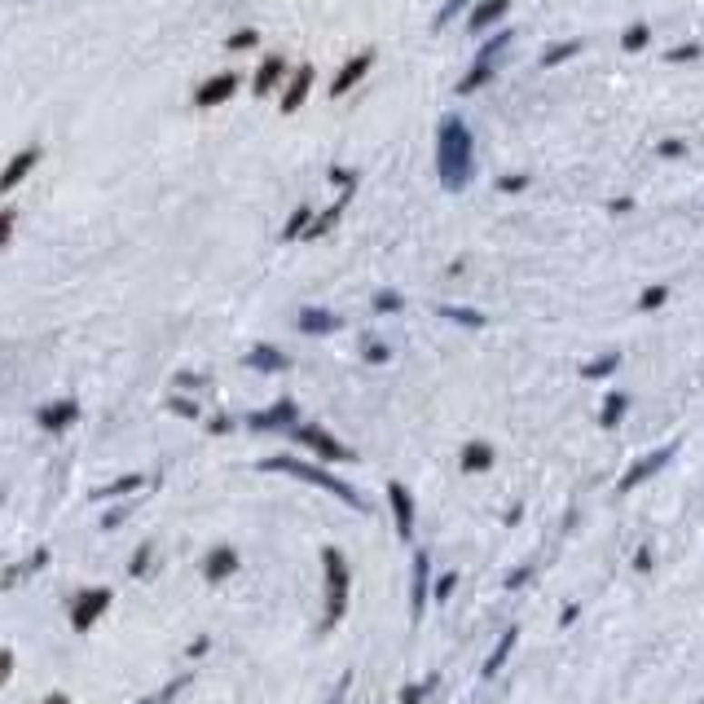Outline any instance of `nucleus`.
Instances as JSON below:
<instances>
[{
    "instance_id": "f257e3e1",
    "label": "nucleus",
    "mask_w": 704,
    "mask_h": 704,
    "mask_svg": "<svg viewBox=\"0 0 704 704\" xmlns=\"http://www.w3.org/2000/svg\"><path fill=\"white\" fill-rule=\"evenodd\" d=\"M436 168H441V185L450 194H462L476 176V141L458 114H450L436 133Z\"/></svg>"
},
{
    "instance_id": "f03ea898",
    "label": "nucleus",
    "mask_w": 704,
    "mask_h": 704,
    "mask_svg": "<svg viewBox=\"0 0 704 704\" xmlns=\"http://www.w3.org/2000/svg\"><path fill=\"white\" fill-rule=\"evenodd\" d=\"M260 471H282V476H295V480H304V484H317V489L335 493L343 507L366 511V498H357V493H352V484H343V480H335L331 471L309 467V462H300V458H264V462H260Z\"/></svg>"
},
{
    "instance_id": "7ed1b4c3",
    "label": "nucleus",
    "mask_w": 704,
    "mask_h": 704,
    "mask_svg": "<svg viewBox=\"0 0 704 704\" xmlns=\"http://www.w3.org/2000/svg\"><path fill=\"white\" fill-rule=\"evenodd\" d=\"M322 563H326V620H322V630H335L348 612V563L335 546L322 550Z\"/></svg>"
},
{
    "instance_id": "20e7f679",
    "label": "nucleus",
    "mask_w": 704,
    "mask_h": 704,
    "mask_svg": "<svg viewBox=\"0 0 704 704\" xmlns=\"http://www.w3.org/2000/svg\"><path fill=\"white\" fill-rule=\"evenodd\" d=\"M111 599H114V594L102 590V586H93V590L75 594V599H71V625H75L80 634H88V630L97 625V617L111 608Z\"/></svg>"
},
{
    "instance_id": "39448f33",
    "label": "nucleus",
    "mask_w": 704,
    "mask_h": 704,
    "mask_svg": "<svg viewBox=\"0 0 704 704\" xmlns=\"http://www.w3.org/2000/svg\"><path fill=\"white\" fill-rule=\"evenodd\" d=\"M295 436H300V441H304L312 453L331 458V462H352V458H357V453L348 450V445H339L335 436H331V431H322V427H300Z\"/></svg>"
},
{
    "instance_id": "423d86ee",
    "label": "nucleus",
    "mask_w": 704,
    "mask_h": 704,
    "mask_svg": "<svg viewBox=\"0 0 704 704\" xmlns=\"http://www.w3.org/2000/svg\"><path fill=\"white\" fill-rule=\"evenodd\" d=\"M669 458H674V445H665V450H656V453H648V458H639V462H634V467L620 476V493H630L634 484L651 480L656 471H660V467H665V462H669Z\"/></svg>"
},
{
    "instance_id": "0eeeda50",
    "label": "nucleus",
    "mask_w": 704,
    "mask_h": 704,
    "mask_svg": "<svg viewBox=\"0 0 704 704\" xmlns=\"http://www.w3.org/2000/svg\"><path fill=\"white\" fill-rule=\"evenodd\" d=\"M388 502H392V515H396V533L405 537H414V498H410V489L405 484H388Z\"/></svg>"
},
{
    "instance_id": "6e6552de",
    "label": "nucleus",
    "mask_w": 704,
    "mask_h": 704,
    "mask_svg": "<svg viewBox=\"0 0 704 704\" xmlns=\"http://www.w3.org/2000/svg\"><path fill=\"white\" fill-rule=\"evenodd\" d=\"M370 66H374V54H370V49H366V54H357L352 62H343V71H339L335 84H331V97H343L352 84H362V75H366Z\"/></svg>"
},
{
    "instance_id": "1a4fd4ad",
    "label": "nucleus",
    "mask_w": 704,
    "mask_h": 704,
    "mask_svg": "<svg viewBox=\"0 0 704 704\" xmlns=\"http://www.w3.org/2000/svg\"><path fill=\"white\" fill-rule=\"evenodd\" d=\"M40 164V150H18L14 159H9V168L0 172V194H9L14 185H23V176Z\"/></svg>"
},
{
    "instance_id": "9d476101",
    "label": "nucleus",
    "mask_w": 704,
    "mask_h": 704,
    "mask_svg": "<svg viewBox=\"0 0 704 704\" xmlns=\"http://www.w3.org/2000/svg\"><path fill=\"white\" fill-rule=\"evenodd\" d=\"M233 88H238V75L233 71H225V75H216V80H207V84L194 93L198 106H221V102H229L233 97Z\"/></svg>"
},
{
    "instance_id": "9b49d317",
    "label": "nucleus",
    "mask_w": 704,
    "mask_h": 704,
    "mask_svg": "<svg viewBox=\"0 0 704 704\" xmlns=\"http://www.w3.org/2000/svg\"><path fill=\"white\" fill-rule=\"evenodd\" d=\"M233 572H238V550H233V546H216V550L207 555V563H203V577H207V581H225Z\"/></svg>"
},
{
    "instance_id": "f8f14e48",
    "label": "nucleus",
    "mask_w": 704,
    "mask_h": 704,
    "mask_svg": "<svg viewBox=\"0 0 704 704\" xmlns=\"http://www.w3.org/2000/svg\"><path fill=\"white\" fill-rule=\"evenodd\" d=\"M75 414H80V405H75V401H54V405H45V410L35 414V422H40L45 431H62V427H71V422H75Z\"/></svg>"
},
{
    "instance_id": "ddd939ff",
    "label": "nucleus",
    "mask_w": 704,
    "mask_h": 704,
    "mask_svg": "<svg viewBox=\"0 0 704 704\" xmlns=\"http://www.w3.org/2000/svg\"><path fill=\"white\" fill-rule=\"evenodd\" d=\"M312 88V66H300L295 75H291V84H286V97H282V114H295L304 106V97H309Z\"/></svg>"
},
{
    "instance_id": "4468645a",
    "label": "nucleus",
    "mask_w": 704,
    "mask_h": 704,
    "mask_svg": "<svg viewBox=\"0 0 704 704\" xmlns=\"http://www.w3.org/2000/svg\"><path fill=\"white\" fill-rule=\"evenodd\" d=\"M295 422V401H278L273 410H264V414H252L247 419V427H255V431H269V427H291Z\"/></svg>"
},
{
    "instance_id": "2eb2a0df",
    "label": "nucleus",
    "mask_w": 704,
    "mask_h": 704,
    "mask_svg": "<svg viewBox=\"0 0 704 704\" xmlns=\"http://www.w3.org/2000/svg\"><path fill=\"white\" fill-rule=\"evenodd\" d=\"M247 366H252V370H264V374H282V370L291 366V357H286V352H278V348H269V343H260V348H252V352H247Z\"/></svg>"
},
{
    "instance_id": "dca6fc26",
    "label": "nucleus",
    "mask_w": 704,
    "mask_h": 704,
    "mask_svg": "<svg viewBox=\"0 0 704 704\" xmlns=\"http://www.w3.org/2000/svg\"><path fill=\"white\" fill-rule=\"evenodd\" d=\"M300 331L304 335H331V331H339V317L326 309H304L300 312Z\"/></svg>"
},
{
    "instance_id": "f3484780",
    "label": "nucleus",
    "mask_w": 704,
    "mask_h": 704,
    "mask_svg": "<svg viewBox=\"0 0 704 704\" xmlns=\"http://www.w3.org/2000/svg\"><path fill=\"white\" fill-rule=\"evenodd\" d=\"M507 9H511V0H480L476 9H471V23H467V27H471V31L493 27V23H498Z\"/></svg>"
},
{
    "instance_id": "a211bd4d",
    "label": "nucleus",
    "mask_w": 704,
    "mask_h": 704,
    "mask_svg": "<svg viewBox=\"0 0 704 704\" xmlns=\"http://www.w3.org/2000/svg\"><path fill=\"white\" fill-rule=\"evenodd\" d=\"M493 66H498V62H484V57H476V66H471L462 80H458V88H453V93H458V97H467V93H476L480 84H489V80H493Z\"/></svg>"
},
{
    "instance_id": "6ab92c4d",
    "label": "nucleus",
    "mask_w": 704,
    "mask_h": 704,
    "mask_svg": "<svg viewBox=\"0 0 704 704\" xmlns=\"http://www.w3.org/2000/svg\"><path fill=\"white\" fill-rule=\"evenodd\" d=\"M427 581H431V560L427 555H414V620L422 617V603H427Z\"/></svg>"
},
{
    "instance_id": "aec40b11",
    "label": "nucleus",
    "mask_w": 704,
    "mask_h": 704,
    "mask_svg": "<svg viewBox=\"0 0 704 704\" xmlns=\"http://www.w3.org/2000/svg\"><path fill=\"white\" fill-rule=\"evenodd\" d=\"M515 639H520V630L511 625L507 634H502V643H498V648L489 651V660H484V669H480V674H484V678H493V674H498V669L507 665V656H511V651H515Z\"/></svg>"
},
{
    "instance_id": "412c9836",
    "label": "nucleus",
    "mask_w": 704,
    "mask_h": 704,
    "mask_svg": "<svg viewBox=\"0 0 704 704\" xmlns=\"http://www.w3.org/2000/svg\"><path fill=\"white\" fill-rule=\"evenodd\" d=\"M489 467H493V445L471 441V445L462 450V471H489Z\"/></svg>"
},
{
    "instance_id": "4be33fe9",
    "label": "nucleus",
    "mask_w": 704,
    "mask_h": 704,
    "mask_svg": "<svg viewBox=\"0 0 704 704\" xmlns=\"http://www.w3.org/2000/svg\"><path fill=\"white\" fill-rule=\"evenodd\" d=\"M282 80V57H264V66L255 71V97H269L273 93V84Z\"/></svg>"
},
{
    "instance_id": "5701e85b",
    "label": "nucleus",
    "mask_w": 704,
    "mask_h": 704,
    "mask_svg": "<svg viewBox=\"0 0 704 704\" xmlns=\"http://www.w3.org/2000/svg\"><path fill=\"white\" fill-rule=\"evenodd\" d=\"M45 563H49V550H35L31 560H23V563H18V568H14V572H5V577H0V590H9V586H18V581H23L27 572H35V568H45Z\"/></svg>"
},
{
    "instance_id": "b1692460",
    "label": "nucleus",
    "mask_w": 704,
    "mask_h": 704,
    "mask_svg": "<svg viewBox=\"0 0 704 704\" xmlns=\"http://www.w3.org/2000/svg\"><path fill=\"white\" fill-rule=\"evenodd\" d=\"M581 54V40H563V45H550L546 54H541V66H560V62H568V57Z\"/></svg>"
},
{
    "instance_id": "393cba45",
    "label": "nucleus",
    "mask_w": 704,
    "mask_h": 704,
    "mask_svg": "<svg viewBox=\"0 0 704 704\" xmlns=\"http://www.w3.org/2000/svg\"><path fill=\"white\" fill-rule=\"evenodd\" d=\"M625 405H630V396H625V392H612L608 401H603V419H599V422H603V427H617V422L625 419Z\"/></svg>"
},
{
    "instance_id": "a878e982",
    "label": "nucleus",
    "mask_w": 704,
    "mask_h": 704,
    "mask_svg": "<svg viewBox=\"0 0 704 704\" xmlns=\"http://www.w3.org/2000/svg\"><path fill=\"white\" fill-rule=\"evenodd\" d=\"M665 300H669V286H648V291L639 295V309H643V312H656L660 304H665Z\"/></svg>"
},
{
    "instance_id": "bb28decb",
    "label": "nucleus",
    "mask_w": 704,
    "mask_h": 704,
    "mask_svg": "<svg viewBox=\"0 0 704 704\" xmlns=\"http://www.w3.org/2000/svg\"><path fill=\"white\" fill-rule=\"evenodd\" d=\"M133 489H141V476H124V480H114V484H106V489H97L93 498H119V493H133Z\"/></svg>"
},
{
    "instance_id": "cd10ccee",
    "label": "nucleus",
    "mask_w": 704,
    "mask_h": 704,
    "mask_svg": "<svg viewBox=\"0 0 704 704\" xmlns=\"http://www.w3.org/2000/svg\"><path fill=\"white\" fill-rule=\"evenodd\" d=\"M648 35H651V31L639 23V27H630L625 35H620V49H625V54H639V49L648 45Z\"/></svg>"
},
{
    "instance_id": "c85d7f7f",
    "label": "nucleus",
    "mask_w": 704,
    "mask_h": 704,
    "mask_svg": "<svg viewBox=\"0 0 704 704\" xmlns=\"http://www.w3.org/2000/svg\"><path fill=\"white\" fill-rule=\"evenodd\" d=\"M441 317H450V322H458V326H484V312H471V309H441Z\"/></svg>"
},
{
    "instance_id": "c756f323",
    "label": "nucleus",
    "mask_w": 704,
    "mask_h": 704,
    "mask_svg": "<svg viewBox=\"0 0 704 704\" xmlns=\"http://www.w3.org/2000/svg\"><path fill=\"white\" fill-rule=\"evenodd\" d=\"M309 216H312V207H295V216L286 221L282 238H300V233H304V225H309Z\"/></svg>"
},
{
    "instance_id": "7c9ffc66",
    "label": "nucleus",
    "mask_w": 704,
    "mask_h": 704,
    "mask_svg": "<svg viewBox=\"0 0 704 704\" xmlns=\"http://www.w3.org/2000/svg\"><path fill=\"white\" fill-rule=\"evenodd\" d=\"M617 366H620V357H617V352H608L603 362H590V366L581 370V374H586V379H603V374H612Z\"/></svg>"
},
{
    "instance_id": "2f4dec72",
    "label": "nucleus",
    "mask_w": 704,
    "mask_h": 704,
    "mask_svg": "<svg viewBox=\"0 0 704 704\" xmlns=\"http://www.w3.org/2000/svg\"><path fill=\"white\" fill-rule=\"evenodd\" d=\"M374 309H379V312H401L405 304H401V295H396V291H379V295H374Z\"/></svg>"
},
{
    "instance_id": "473e14b6",
    "label": "nucleus",
    "mask_w": 704,
    "mask_h": 704,
    "mask_svg": "<svg viewBox=\"0 0 704 704\" xmlns=\"http://www.w3.org/2000/svg\"><path fill=\"white\" fill-rule=\"evenodd\" d=\"M427 691H431V678H427V682H410V687L401 691V704H419Z\"/></svg>"
},
{
    "instance_id": "72a5a7b5",
    "label": "nucleus",
    "mask_w": 704,
    "mask_h": 704,
    "mask_svg": "<svg viewBox=\"0 0 704 704\" xmlns=\"http://www.w3.org/2000/svg\"><path fill=\"white\" fill-rule=\"evenodd\" d=\"M467 5H471V0H445V5H441V14H436V27L453 23V14H458V9H467Z\"/></svg>"
},
{
    "instance_id": "f704fd0d",
    "label": "nucleus",
    "mask_w": 704,
    "mask_h": 704,
    "mask_svg": "<svg viewBox=\"0 0 704 704\" xmlns=\"http://www.w3.org/2000/svg\"><path fill=\"white\" fill-rule=\"evenodd\" d=\"M255 45V31L252 27H243V31H233V35H229V49H252Z\"/></svg>"
},
{
    "instance_id": "c9c22d12",
    "label": "nucleus",
    "mask_w": 704,
    "mask_h": 704,
    "mask_svg": "<svg viewBox=\"0 0 704 704\" xmlns=\"http://www.w3.org/2000/svg\"><path fill=\"white\" fill-rule=\"evenodd\" d=\"M388 357H392V352H388L383 343H366V362H370V366H383Z\"/></svg>"
},
{
    "instance_id": "e433bc0d",
    "label": "nucleus",
    "mask_w": 704,
    "mask_h": 704,
    "mask_svg": "<svg viewBox=\"0 0 704 704\" xmlns=\"http://www.w3.org/2000/svg\"><path fill=\"white\" fill-rule=\"evenodd\" d=\"M453 586H458V572H445V577L436 581V599H450Z\"/></svg>"
},
{
    "instance_id": "4c0bfd02",
    "label": "nucleus",
    "mask_w": 704,
    "mask_h": 704,
    "mask_svg": "<svg viewBox=\"0 0 704 704\" xmlns=\"http://www.w3.org/2000/svg\"><path fill=\"white\" fill-rule=\"evenodd\" d=\"M502 190H507V194H520V190H529V176H520V172H515V176H502Z\"/></svg>"
},
{
    "instance_id": "58836bf2",
    "label": "nucleus",
    "mask_w": 704,
    "mask_h": 704,
    "mask_svg": "<svg viewBox=\"0 0 704 704\" xmlns=\"http://www.w3.org/2000/svg\"><path fill=\"white\" fill-rule=\"evenodd\" d=\"M172 410H176V414H185V419H194V414H198V405H194V401H185V396H172Z\"/></svg>"
},
{
    "instance_id": "ea45409f",
    "label": "nucleus",
    "mask_w": 704,
    "mask_h": 704,
    "mask_svg": "<svg viewBox=\"0 0 704 704\" xmlns=\"http://www.w3.org/2000/svg\"><path fill=\"white\" fill-rule=\"evenodd\" d=\"M529 577H533V568H515V572L507 577V590H520V586H524Z\"/></svg>"
},
{
    "instance_id": "a19ab883",
    "label": "nucleus",
    "mask_w": 704,
    "mask_h": 704,
    "mask_svg": "<svg viewBox=\"0 0 704 704\" xmlns=\"http://www.w3.org/2000/svg\"><path fill=\"white\" fill-rule=\"evenodd\" d=\"M660 154H665V159H682L687 145H682V141H660Z\"/></svg>"
},
{
    "instance_id": "79ce46f5",
    "label": "nucleus",
    "mask_w": 704,
    "mask_h": 704,
    "mask_svg": "<svg viewBox=\"0 0 704 704\" xmlns=\"http://www.w3.org/2000/svg\"><path fill=\"white\" fill-rule=\"evenodd\" d=\"M9 669H14V651H5V648H0V687L9 682Z\"/></svg>"
},
{
    "instance_id": "37998d69",
    "label": "nucleus",
    "mask_w": 704,
    "mask_h": 704,
    "mask_svg": "<svg viewBox=\"0 0 704 704\" xmlns=\"http://www.w3.org/2000/svg\"><path fill=\"white\" fill-rule=\"evenodd\" d=\"M145 560H150V546H141L137 555H133V568H128V572H133V577H141V572H145Z\"/></svg>"
},
{
    "instance_id": "c03bdc74",
    "label": "nucleus",
    "mask_w": 704,
    "mask_h": 704,
    "mask_svg": "<svg viewBox=\"0 0 704 704\" xmlns=\"http://www.w3.org/2000/svg\"><path fill=\"white\" fill-rule=\"evenodd\" d=\"M691 57H700V49H696V45H682V49L669 54V62H691Z\"/></svg>"
},
{
    "instance_id": "a18cd8bd",
    "label": "nucleus",
    "mask_w": 704,
    "mask_h": 704,
    "mask_svg": "<svg viewBox=\"0 0 704 704\" xmlns=\"http://www.w3.org/2000/svg\"><path fill=\"white\" fill-rule=\"evenodd\" d=\"M9 229H14V212H9V207H5V212H0V243H5V238H9Z\"/></svg>"
},
{
    "instance_id": "49530a36",
    "label": "nucleus",
    "mask_w": 704,
    "mask_h": 704,
    "mask_svg": "<svg viewBox=\"0 0 704 704\" xmlns=\"http://www.w3.org/2000/svg\"><path fill=\"white\" fill-rule=\"evenodd\" d=\"M352 687V674H343L339 678V687H335V696H331V704H343V691Z\"/></svg>"
},
{
    "instance_id": "de8ad7c7",
    "label": "nucleus",
    "mask_w": 704,
    "mask_h": 704,
    "mask_svg": "<svg viewBox=\"0 0 704 704\" xmlns=\"http://www.w3.org/2000/svg\"><path fill=\"white\" fill-rule=\"evenodd\" d=\"M577 612H581V608H577V603H572V608H563V617H560V625H572V620H577Z\"/></svg>"
},
{
    "instance_id": "09e8293b",
    "label": "nucleus",
    "mask_w": 704,
    "mask_h": 704,
    "mask_svg": "<svg viewBox=\"0 0 704 704\" xmlns=\"http://www.w3.org/2000/svg\"><path fill=\"white\" fill-rule=\"evenodd\" d=\"M45 704H71V700H66L62 691H54V696H49V700H45Z\"/></svg>"
}]
</instances>
